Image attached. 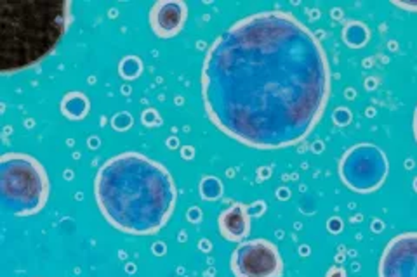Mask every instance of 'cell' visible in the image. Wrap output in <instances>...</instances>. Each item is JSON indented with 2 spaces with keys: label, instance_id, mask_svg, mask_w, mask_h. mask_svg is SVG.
<instances>
[{
  "label": "cell",
  "instance_id": "3",
  "mask_svg": "<svg viewBox=\"0 0 417 277\" xmlns=\"http://www.w3.org/2000/svg\"><path fill=\"white\" fill-rule=\"evenodd\" d=\"M71 20L68 0H6L0 6V71L41 63L56 49Z\"/></svg>",
  "mask_w": 417,
  "mask_h": 277
},
{
  "label": "cell",
  "instance_id": "14",
  "mask_svg": "<svg viewBox=\"0 0 417 277\" xmlns=\"http://www.w3.org/2000/svg\"><path fill=\"white\" fill-rule=\"evenodd\" d=\"M334 121L341 127L348 125L351 121V111L346 110V107H337L336 113H334Z\"/></svg>",
  "mask_w": 417,
  "mask_h": 277
},
{
  "label": "cell",
  "instance_id": "8",
  "mask_svg": "<svg viewBox=\"0 0 417 277\" xmlns=\"http://www.w3.org/2000/svg\"><path fill=\"white\" fill-rule=\"evenodd\" d=\"M188 7L183 0H158L150 9V27L160 38H171L183 30Z\"/></svg>",
  "mask_w": 417,
  "mask_h": 277
},
{
  "label": "cell",
  "instance_id": "10",
  "mask_svg": "<svg viewBox=\"0 0 417 277\" xmlns=\"http://www.w3.org/2000/svg\"><path fill=\"white\" fill-rule=\"evenodd\" d=\"M89 99L82 92H70L61 100V111L70 120H82L89 113Z\"/></svg>",
  "mask_w": 417,
  "mask_h": 277
},
{
  "label": "cell",
  "instance_id": "1",
  "mask_svg": "<svg viewBox=\"0 0 417 277\" xmlns=\"http://www.w3.org/2000/svg\"><path fill=\"white\" fill-rule=\"evenodd\" d=\"M330 96L322 42L285 10L242 17L208 47L202 99L208 120L256 149H283L310 135Z\"/></svg>",
  "mask_w": 417,
  "mask_h": 277
},
{
  "label": "cell",
  "instance_id": "4",
  "mask_svg": "<svg viewBox=\"0 0 417 277\" xmlns=\"http://www.w3.org/2000/svg\"><path fill=\"white\" fill-rule=\"evenodd\" d=\"M0 197L6 214L28 217L44 210L49 177L44 165L27 153H3L0 158Z\"/></svg>",
  "mask_w": 417,
  "mask_h": 277
},
{
  "label": "cell",
  "instance_id": "7",
  "mask_svg": "<svg viewBox=\"0 0 417 277\" xmlns=\"http://www.w3.org/2000/svg\"><path fill=\"white\" fill-rule=\"evenodd\" d=\"M379 277H417V232L398 234L386 244Z\"/></svg>",
  "mask_w": 417,
  "mask_h": 277
},
{
  "label": "cell",
  "instance_id": "12",
  "mask_svg": "<svg viewBox=\"0 0 417 277\" xmlns=\"http://www.w3.org/2000/svg\"><path fill=\"white\" fill-rule=\"evenodd\" d=\"M199 190L202 200L215 201L222 196L225 186H222V182L219 181L218 177H214V175H207V177H204L202 181H200Z\"/></svg>",
  "mask_w": 417,
  "mask_h": 277
},
{
  "label": "cell",
  "instance_id": "6",
  "mask_svg": "<svg viewBox=\"0 0 417 277\" xmlns=\"http://www.w3.org/2000/svg\"><path fill=\"white\" fill-rule=\"evenodd\" d=\"M229 267L235 277H280L283 274L282 255L268 239L240 243L233 251Z\"/></svg>",
  "mask_w": 417,
  "mask_h": 277
},
{
  "label": "cell",
  "instance_id": "13",
  "mask_svg": "<svg viewBox=\"0 0 417 277\" xmlns=\"http://www.w3.org/2000/svg\"><path fill=\"white\" fill-rule=\"evenodd\" d=\"M118 71H120V77L125 78V80H134V78H138L143 71L141 59L136 56L124 57V59L120 61Z\"/></svg>",
  "mask_w": 417,
  "mask_h": 277
},
{
  "label": "cell",
  "instance_id": "5",
  "mask_svg": "<svg viewBox=\"0 0 417 277\" xmlns=\"http://www.w3.org/2000/svg\"><path fill=\"white\" fill-rule=\"evenodd\" d=\"M339 177L343 184L358 194H370L384 184L390 161L376 144H357L339 160Z\"/></svg>",
  "mask_w": 417,
  "mask_h": 277
},
{
  "label": "cell",
  "instance_id": "17",
  "mask_svg": "<svg viewBox=\"0 0 417 277\" xmlns=\"http://www.w3.org/2000/svg\"><path fill=\"white\" fill-rule=\"evenodd\" d=\"M414 137L417 142V106H416V113H414Z\"/></svg>",
  "mask_w": 417,
  "mask_h": 277
},
{
  "label": "cell",
  "instance_id": "15",
  "mask_svg": "<svg viewBox=\"0 0 417 277\" xmlns=\"http://www.w3.org/2000/svg\"><path fill=\"white\" fill-rule=\"evenodd\" d=\"M393 3L397 7H402L404 10H409V13H417V0H393Z\"/></svg>",
  "mask_w": 417,
  "mask_h": 277
},
{
  "label": "cell",
  "instance_id": "2",
  "mask_svg": "<svg viewBox=\"0 0 417 277\" xmlns=\"http://www.w3.org/2000/svg\"><path fill=\"white\" fill-rule=\"evenodd\" d=\"M94 197L111 227L131 236H152L171 220L178 189L160 161L138 151H125L99 167Z\"/></svg>",
  "mask_w": 417,
  "mask_h": 277
},
{
  "label": "cell",
  "instance_id": "9",
  "mask_svg": "<svg viewBox=\"0 0 417 277\" xmlns=\"http://www.w3.org/2000/svg\"><path fill=\"white\" fill-rule=\"evenodd\" d=\"M218 227L221 236L232 243H240L250 234V214L246 204L232 203L219 214Z\"/></svg>",
  "mask_w": 417,
  "mask_h": 277
},
{
  "label": "cell",
  "instance_id": "11",
  "mask_svg": "<svg viewBox=\"0 0 417 277\" xmlns=\"http://www.w3.org/2000/svg\"><path fill=\"white\" fill-rule=\"evenodd\" d=\"M343 40L348 47L360 49L370 40V30L362 21H348L343 28Z\"/></svg>",
  "mask_w": 417,
  "mask_h": 277
},
{
  "label": "cell",
  "instance_id": "16",
  "mask_svg": "<svg viewBox=\"0 0 417 277\" xmlns=\"http://www.w3.org/2000/svg\"><path fill=\"white\" fill-rule=\"evenodd\" d=\"M327 277H346V272H344L341 267H332L329 271V274H327Z\"/></svg>",
  "mask_w": 417,
  "mask_h": 277
}]
</instances>
